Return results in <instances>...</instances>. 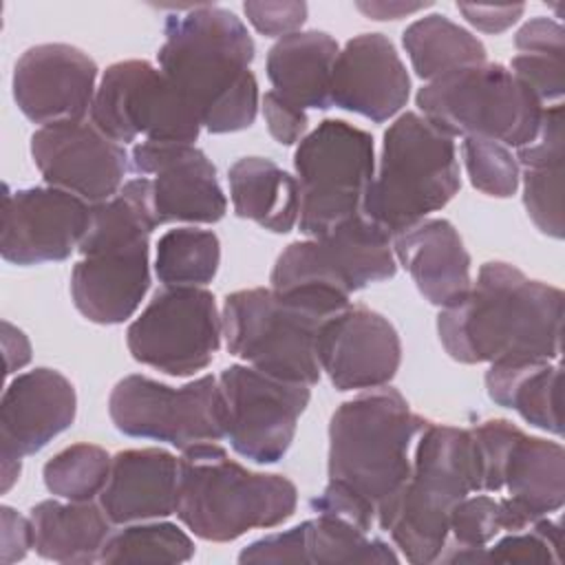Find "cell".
Instances as JSON below:
<instances>
[{
    "mask_svg": "<svg viewBox=\"0 0 565 565\" xmlns=\"http://www.w3.org/2000/svg\"><path fill=\"white\" fill-rule=\"evenodd\" d=\"M426 424L391 386L340 404L329 422V483L311 499L313 512L344 516L371 532L404 488L408 450Z\"/></svg>",
    "mask_w": 565,
    "mask_h": 565,
    "instance_id": "1",
    "label": "cell"
},
{
    "mask_svg": "<svg viewBox=\"0 0 565 565\" xmlns=\"http://www.w3.org/2000/svg\"><path fill=\"white\" fill-rule=\"evenodd\" d=\"M563 291L510 263L481 265L470 291L437 316L446 353L461 364L561 358Z\"/></svg>",
    "mask_w": 565,
    "mask_h": 565,
    "instance_id": "2",
    "label": "cell"
},
{
    "mask_svg": "<svg viewBox=\"0 0 565 565\" xmlns=\"http://www.w3.org/2000/svg\"><path fill=\"white\" fill-rule=\"evenodd\" d=\"M159 68L212 135L254 124L258 84L252 73L254 40L241 18L214 4H196L166 20Z\"/></svg>",
    "mask_w": 565,
    "mask_h": 565,
    "instance_id": "3",
    "label": "cell"
},
{
    "mask_svg": "<svg viewBox=\"0 0 565 565\" xmlns=\"http://www.w3.org/2000/svg\"><path fill=\"white\" fill-rule=\"evenodd\" d=\"M349 305V296L324 287L238 289L223 302L227 351L271 377L311 386L322 373L320 327Z\"/></svg>",
    "mask_w": 565,
    "mask_h": 565,
    "instance_id": "4",
    "label": "cell"
},
{
    "mask_svg": "<svg viewBox=\"0 0 565 565\" xmlns=\"http://www.w3.org/2000/svg\"><path fill=\"white\" fill-rule=\"evenodd\" d=\"M139 179L90 205V225L77 247L82 260L71 271L75 309L95 324H121L150 287L148 238L154 230Z\"/></svg>",
    "mask_w": 565,
    "mask_h": 565,
    "instance_id": "5",
    "label": "cell"
},
{
    "mask_svg": "<svg viewBox=\"0 0 565 565\" xmlns=\"http://www.w3.org/2000/svg\"><path fill=\"white\" fill-rule=\"evenodd\" d=\"M472 492H481L472 430L428 422L417 435L411 475L377 525L408 563H435L446 550L455 505Z\"/></svg>",
    "mask_w": 565,
    "mask_h": 565,
    "instance_id": "6",
    "label": "cell"
},
{
    "mask_svg": "<svg viewBox=\"0 0 565 565\" xmlns=\"http://www.w3.org/2000/svg\"><path fill=\"white\" fill-rule=\"evenodd\" d=\"M181 452L174 514L194 536L227 543L249 530L276 527L296 512L298 490L287 477L252 472L216 441Z\"/></svg>",
    "mask_w": 565,
    "mask_h": 565,
    "instance_id": "7",
    "label": "cell"
},
{
    "mask_svg": "<svg viewBox=\"0 0 565 565\" xmlns=\"http://www.w3.org/2000/svg\"><path fill=\"white\" fill-rule=\"evenodd\" d=\"M459 188L455 139L424 115L404 113L384 132L362 214L393 238L446 207Z\"/></svg>",
    "mask_w": 565,
    "mask_h": 565,
    "instance_id": "8",
    "label": "cell"
},
{
    "mask_svg": "<svg viewBox=\"0 0 565 565\" xmlns=\"http://www.w3.org/2000/svg\"><path fill=\"white\" fill-rule=\"evenodd\" d=\"M417 108L455 137H483L503 146L530 143L541 126L543 104L503 64H472L419 88Z\"/></svg>",
    "mask_w": 565,
    "mask_h": 565,
    "instance_id": "9",
    "label": "cell"
},
{
    "mask_svg": "<svg viewBox=\"0 0 565 565\" xmlns=\"http://www.w3.org/2000/svg\"><path fill=\"white\" fill-rule=\"evenodd\" d=\"M294 170L300 190V232L307 238L324 236L362 214L375 174L373 137L342 119H324L298 141Z\"/></svg>",
    "mask_w": 565,
    "mask_h": 565,
    "instance_id": "10",
    "label": "cell"
},
{
    "mask_svg": "<svg viewBox=\"0 0 565 565\" xmlns=\"http://www.w3.org/2000/svg\"><path fill=\"white\" fill-rule=\"evenodd\" d=\"M90 121L117 143H194L201 121L188 99L148 60L115 62L102 75Z\"/></svg>",
    "mask_w": 565,
    "mask_h": 565,
    "instance_id": "11",
    "label": "cell"
},
{
    "mask_svg": "<svg viewBox=\"0 0 565 565\" xmlns=\"http://www.w3.org/2000/svg\"><path fill=\"white\" fill-rule=\"evenodd\" d=\"M470 430L481 492L501 497L525 525L563 508L565 450L558 441L532 437L508 419H488Z\"/></svg>",
    "mask_w": 565,
    "mask_h": 565,
    "instance_id": "12",
    "label": "cell"
},
{
    "mask_svg": "<svg viewBox=\"0 0 565 565\" xmlns=\"http://www.w3.org/2000/svg\"><path fill=\"white\" fill-rule=\"evenodd\" d=\"M108 413L119 433L166 441L179 450L225 439L223 397L214 375L181 388L146 375H126L108 397Z\"/></svg>",
    "mask_w": 565,
    "mask_h": 565,
    "instance_id": "13",
    "label": "cell"
},
{
    "mask_svg": "<svg viewBox=\"0 0 565 565\" xmlns=\"http://www.w3.org/2000/svg\"><path fill=\"white\" fill-rule=\"evenodd\" d=\"M397 260L391 236L364 214L349 218L324 236L296 241L282 249L271 269V289L324 287L351 296L373 282L393 278Z\"/></svg>",
    "mask_w": 565,
    "mask_h": 565,
    "instance_id": "14",
    "label": "cell"
},
{
    "mask_svg": "<svg viewBox=\"0 0 565 565\" xmlns=\"http://www.w3.org/2000/svg\"><path fill=\"white\" fill-rule=\"evenodd\" d=\"M223 318L212 291L203 287H166L126 331L130 355L172 377L203 371L221 347Z\"/></svg>",
    "mask_w": 565,
    "mask_h": 565,
    "instance_id": "15",
    "label": "cell"
},
{
    "mask_svg": "<svg viewBox=\"0 0 565 565\" xmlns=\"http://www.w3.org/2000/svg\"><path fill=\"white\" fill-rule=\"evenodd\" d=\"M218 388L230 446L260 466L280 461L311 399L309 386L271 377L254 366L232 364L221 371Z\"/></svg>",
    "mask_w": 565,
    "mask_h": 565,
    "instance_id": "16",
    "label": "cell"
},
{
    "mask_svg": "<svg viewBox=\"0 0 565 565\" xmlns=\"http://www.w3.org/2000/svg\"><path fill=\"white\" fill-rule=\"evenodd\" d=\"M132 170L154 225L174 221L216 223L227 212V199L214 163L194 143L141 141L130 152Z\"/></svg>",
    "mask_w": 565,
    "mask_h": 565,
    "instance_id": "17",
    "label": "cell"
},
{
    "mask_svg": "<svg viewBox=\"0 0 565 565\" xmlns=\"http://www.w3.org/2000/svg\"><path fill=\"white\" fill-rule=\"evenodd\" d=\"M31 157L53 188L102 203L113 199L128 172V152L90 119L40 126L31 135Z\"/></svg>",
    "mask_w": 565,
    "mask_h": 565,
    "instance_id": "18",
    "label": "cell"
},
{
    "mask_svg": "<svg viewBox=\"0 0 565 565\" xmlns=\"http://www.w3.org/2000/svg\"><path fill=\"white\" fill-rule=\"evenodd\" d=\"M90 225V205L66 190L24 188L2 196L0 254L11 265L66 260Z\"/></svg>",
    "mask_w": 565,
    "mask_h": 565,
    "instance_id": "19",
    "label": "cell"
},
{
    "mask_svg": "<svg viewBox=\"0 0 565 565\" xmlns=\"http://www.w3.org/2000/svg\"><path fill=\"white\" fill-rule=\"evenodd\" d=\"M318 362L338 391L380 388L399 369L402 342L388 318L349 305L320 327Z\"/></svg>",
    "mask_w": 565,
    "mask_h": 565,
    "instance_id": "20",
    "label": "cell"
},
{
    "mask_svg": "<svg viewBox=\"0 0 565 565\" xmlns=\"http://www.w3.org/2000/svg\"><path fill=\"white\" fill-rule=\"evenodd\" d=\"M97 64L71 44L26 49L13 68V99L33 124L79 121L95 99Z\"/></svg>",
    "mask_w": 565,
    "mask_h": 565,
    "instance_id": "21",
    "label": "cell"
},
{
    "mask_svg": "<svg viewBox=\"0 0 565 565\" xmlns=\"http://www.w3.org/2000/svg\"><path fill=\"white\" fill-rule=\"evenodd\" d=\"M408 95V71L386 35L360 33L338 53L331 77V106L382 124L406 106Z\"/></svg>",
    "mask_w": 565,
    "mask_h": 565,
    "instance_id": "22",
    "label": "cell"
},
{
    "mask_svg": "<svg viewBox=\"0 0 565 565\" xmlns=\"http://www.w3.org/2000/svg\"><path fill=\"white\" fill-rule=\"evenodd\" d=\"M75 413V388L60 371L40 366L18 375L0 399V457L35 455L71 428Z\"/></svg>",
    "mask_w": 565,
    "mask_h": 565,
    "instance_id": "23",
    "label": "cell"
},
{
    "mask_svg": "<svg viewBox=\"0 0 565 565\" xmlns=\"http://www.w3.org/2000/svg\"><path fill=\"white\" fill-rule=\"evenodd\" d=\"M391 243L395 260L430 305L446 309L470 291V254L450 221L424 218Z\"/></svg>",
    "mask_w": 565,
    "mask_h": 565,
    "instance_id": "24",
    "label": "cell"
},
{
    "mask_svg": "<svg viewBox=\"0 0 565 565\" xmlns=\"http://www.w3.org/2000/svg\"><path fill=\"white\" fill-rule=\"evenodd\" d=\"M179 459L163 448H130L113 457L99 505L113 525L163 519L177 508Z\"/></svg>",
    "mask_w": 565,
    "mask_h": 565,
    "instance_id": "25",
    "label": "cell"
},
{
    "mask_svg": "<svg viewBox=\"0 0 565 565\" xmlns=\"http://www.w3.org/2000/svg\"><path fill=\"white\" fill-rule=\"evenodd\" d=\"M338 53V42L324 31H298L280 38L267 53V77L274 93L302 110L329 108Z\"/></svg>",
    "mask_w": 565,
    "mask_h": 565,
    "instance_id": "26",
    "label": "cell"
},
{
    "mask_svg": "<svg viewBox=\"0 0 565 565\" xmlns=\"http://www.w3.org/2000/svg\"><path fill=\"white\" fill-rule=\"evenodd\" d=\"M33 550L55 563H99L113 523L93 501L46 499L31 508Z\"/></svg>",
    "mask_w": 565,
    "mask_h": 565,
    "instance_id": "27",
    "label": "cell"
},
{
    "mask_svg": "<svg viewBox=\"0 0 565 565\" xmlns=\"http://www.w3.org/2000/svg\"><path fill=\"white\" fill-rule=\"evenodd\" d=\"M227 183L232 207L238 218L254 221L274 234H287L298 223V181L271 159H238L227 172Z\"/></svg>",
    "mask_w": 565,
    "mask_h": 565,
    "instance_id": "28",
    "label": "cell"
},
{
    "mask_svg": "<svg viewBox=\"0 0 565 565\" xmlns=\"http://www.w3.org/2000/svg\"><path fill=\"white\" fill-rule=\"evenodd\" d=\"M488 397L516 411L527 424L563 435L561 426V366L550 360L490 364L486 373Z\"/></svg>",
    "mask_w": 565,
    "mask_h": 565,
    "instance_id": "29",
    "label": "cell"
},
{
    "mask_svg": "<svg viewBox=\"0 0 565 565\" xmlns=\"http://www.w3.org/2000/svg\"><path fill=\"white\" fill-rule=\"evenodd\" d=\"M402 44L415 75L428 82L450 71L486 62L483 42L441 13H430L408 24L402 33Z\"/></svg>",
    "mask_w": 565,
    "mask_h": 565,
    "instance_id": "30",
    "label": "cell"
},
{
    "mask_svg": "<svg viewBox=\"0 0 565 565\" xmlns=\"http://www.w3.org/2000/svg\"><path fill=\"white\" fill-rule=\"evenodd\" d=\"M316 519L302 521L305 547L302 563L353 565V563H397L399 556L382 539L371 536L344 516L316 512Z\"/></svg>",
    "mask_w": 565,
    "mask_h": 565,
    "instance_id": "31",
    "label": "cell"
},
{
    "mask_svg": "<svg viewBox=\"0 0 565 565\" xmlns=\"http://www.w3.org/2000/svg\"><path fill=\"white\" fill-rule=\"evenodd\" d=\"M525 530L516 512L494 494H468L450 514L448 543L439 561L472 563V556L483 550L499 532Z\"/></svg>",
    "mask_w": 565,
    "mask_h": 565,
    "instance_id": "32",
    "label": "cell"
},
{
    "mask_svg": "<svg viewBox=\"0 0 565 565\" xmlns=\"http://www.w3.org/2000/svg\"><path fill=\"white\" fill-rule=\"evenodd\" d=\"M218 263L221 243L214 232L177 227L157 243L154 274L166 287H201L216 276Z\"/></svg>",
    "mask_w": 565,
    "mask_h": 565,
    "instance_id": "33",
    "label": "cell"
},
{
    "mask_svg": "<svg viewBox=\"0 0 565 565\" xmlns=\"http://www.w3.org/2000/svg\"><path fill=\"white\" fill-rule=\"evenodd\" d=\"M194 556L192 539L174 523H141L113 532L99 563H185Z\"/></svg>",
    "mask_w": 565,
    "mask_h": 565,
    "instance_id": "34",
    "label": "cell"
},
{
    "mask_svg": "<svg viewBox=\"0 0 565 565\" xmlns=\"http://www.w3.org/2000/svg\"><path fill=\"white\" fill-rule=\"evenodd\" d=\"M110 463L113 457L102 446L73 444L44 463V486L66 501H93L108 481Z\"/></svg>",
    "mask_w": 565,
    "mask_h": 565,
    "instance_id": "35",
    "label": "cell"
},
{
    "mask_svg": "<svg viewBox=\"0 0 565 565\" xmlns=\"http://www.w3.org/2000/svg\"><path fill=\"white\" fill-rule=\"evenodd\" d=\"M461 152L470 183L479 192L497 199H508L516 192L521 172L508 146L483 137H463Z\"/></svg>",
    "mask_w": 565,
    "mask_h": 565,
    "instance_id": "36",
    "label": "cell"
},
{
    "mask_svg": "<svg viewBox=\"0 0 565 565\" xmlns=\"http://www.w3.org/2000/svg\"><path fill=\"white\" fill-rule=\"evenodd\" d=\"M561 523L547 516L536 519L530 530L508 532L492 547H483L472 563H561Z\"/></svg>",
    "mask_w": 565,
    "mask_h": 565,
    "instance_id": "37",
    "label": "cell"
},
{
    "mask_svg": "<svg viewBox=\"0 0 565 565\" xmlns=\"http://www.w3.org/2000/svg\"><path fill=\"white\" fill-rule=\"evenodd\" d=\"M523 205L543 234L563 238V163L525 168Z\"/></svg>",
    "mask_w": 565,
    "mask_h": 565,
    "instance_id": "38",
    "label": "cell"
},
{
    "mask_svg": "<svg viewBox=\"0 0 565 565\" xmlns=\"http://www.w3.org/2000/svg\"><path fill=\"white\" fill-rule=\"evenodd\" d=\"M512 75L523 82L543 106L561 104L565 88L563 57L558 55H539V53H519L510 62Z\"/></svg>",
    "mask_w": 565,
    "mask_h": 565,
    "instance_id": "39",
    "label": "cell"
},
{
    "mask_svg": "<svg viewBox=\"0 0 565 565\" xmlns=\"http://www.w3.org/2000/svg\"><path fill=\"white\" fill-rule=\"evenodd\" d=\"M563 143H565V132H563V106L552 104L543 108L541 126L536 137L521 146L516 152V163L523 168H547L563 163Z\"/></svg>",
    "mask_w": 565,
    "mask_h": 565,
    "instance_id": "40",
    "label": "cell"
},
{
    "mask_svg": "<svg viewBox=\"0 0 565 565\" xmlns=\"http://www.w3.org/2000/svg\"><path fill=\"white\" fill-rule=\"evenodd\" d=\"M243 11L252 26L267 38H285L298 33L307 20V4L296 0L245 2Z\"/></svg>",
    "mask_w": 565,
    "mask_h": 565,
    "instance_id": "41",
    "label": "cell"
},
{
    "mask_svg": "<svg viewBox=\"0 0 565 565\" xmlns=\"http://www.w3.org/2000/svg\"><path fill=\"white\" fill-rule=\"evenodd\" d=\"M263 115H265L269 135L282 146H291L300 141L309 124L307 113L302 108L289 104L274 90H267L263 95Z\"/></svg>",
    "mask_w": 565,
    "mask_h": 565,
    "instance_id": "42",
    "label": "cell"
},
{
    "mask_svg": "<svg viewBox=\"0 0 565 565\" xmlns=\"http://www.w3.org/2000/svg\"><path fill=\"white\" fill-rule=\"evenodd\" d=\"M563 38L565 31L558 22L550 18H534L525 22L516 35L514 46L521 53H539V55H558L563 57Z\"/></svg>",
    "mask_w": 565,
    "mask_h": 565,
    "instance_id": "43",
    "label": "cell"
},
{
    "mask_svg": "<svg viewBox=\"0 0 565 565\" xmlns=\"http://www.w3.org/2000/svg\"><path fill=\"white\" fill-rule=\"evenodd\" d=\"M0 523H2V565H11L22 561L29 550L33 547V523L31 519L22 516L9 505L0 508Z\"/></svg>",
    "mask_w": 565,
    "mask_h": 565,
    "instance_id": "44",
    "label": "cell"
},
{
    "mask_svg": "<svg viewBox=\"0 0 565 565\" xmlns=\"http://www.w3.org/2000/svg\"><path fill=\"white\" fill-rule=\"evenodd\" d=\"M457 9L463 13V18L479 31L486 33H501L510 29L521 15L523 4H457Z\"/></svg>",
    "mask_w": 565,
    "mask_h": 565,
    "instance_id": "45",
    "label": "cell"
},
{
    "mask_svg": "<svg viewBox=\"0 0 565 565\" xmlns=\"http://www.w3.org/2000/svg\"><path fill=\"white\" fill-rule=\"evenodd\" d=\"M2 347L7 358V375L20 371L31 360V344L26 335L13 327L9 320H2Z\"/></svg>",
    "mask_w": 565,
    "mask_h": 565,
    "instance_id": "46",
    "label": "cell"
},
{
    "mask_svg": "<svg viewBox=\"0 0 565 565\" xmlns=\"http://www.w3.org/2000/svg\"><path fill=\"white\" fill-rule=\"evenodd\" d=\"M430 7V2L424 4H404V2H358V9L366 13L373 20H397L402 15L415 13Z\"/></svg>",
    "mask_w": 565,
    "mask_h": 565,
    "instance_id": "47",
    "label": "cell"
},
{
    "mask_svg": "<svg viewBox=\"0 0 565 565\" xmlns=\"http://www.w3.org/2000/svg\"><path fill=\"white\" fill-rule=\"evenodd\" d=\"M2 459V492H7L13 481L20 477V459H11V457H0Z\"/></svg>",
    "mask_w": 565,
    "mask_h": 565,
    "instance_id": "48",
    "label": "cell"
}]
</instances>
